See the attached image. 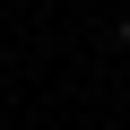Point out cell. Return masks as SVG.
<instances>
[{
    "instance_id": "cell-1",
    "label": "cell",
    "mask_w": 130,
    "mask_h": 130,
    "mask_svg": "<svg viewBox=\"0 0 130 130\" xmlns=\"http://www.w3.org/2000/svg\"><path fill=\"white\" fill-rule=\"evenodd\" d=\"M121 43H130V18H121Z\"/></svg>"
}]
</instances>
